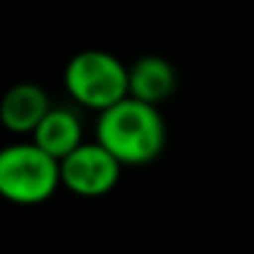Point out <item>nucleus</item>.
Listing matches in <instances>:
<instances>
[{
	"label": "nucleus",
	"mask_w": 254,
	"mask_h": 254,
	"mask_svg": "<svg viewBox=\"0 0 254 254\" xmlns=\"http://www.w3.org/2000/svg\"><path fill=\"white\" fill-rule=\"evenodd\" d=\"M30 142L40 147L45 155H50L55 162H63L85 142L82 120L70 107H50L35 127V132L30 135Z\"/></svg>",
	"instance_id": "6"
},
{
	"label": "nucleus",
	"mask_w": 254,
	"mask_h": 254,
	"mask_svg": "<svg viewBox=\"0 0 254 254\" xmlns=\"http://www.w3.org/2000/svg\"><path fill=\"white\" fill-rule=\"evenodd\" d=\"M122 165L95 140L82 142L60 162V185L77 197H102L120 182Z\"/></svg>",
	"instance_id": "4"
},
{
	"label": "nucleus",
	"mask_w": 254,
	"mask_h": 254,
	"mask_svg": "<svg viewBox=\"0 0 254 254\" xmlns=\"http://www.w3.org/2000/svg\"><path fill=\"white\" fill-rule=\"evenodd\" d=\"M167 127L160 107L125 97L115 107L100 112L95 142L102 145L122 167H137L157 160L165 150Z\"/></svg>",
	"instance_id": "1"
},
{
	"label": "nucleus",
	"mask_w": 254,
	"mask_h": 254,
	"mask_svg": "<svg viewBox=\"0 0 254 254\" xmlns=\"http://www.w3.org/2000/svg\"><path fill=\"white\" fill-rule=\"evenodd\" d=\"M177 87V72L170 60L160 55L137 58L127 67V95L145 105L160 107Z\"/></svg>",
	"instance_id": "7"
},
{
	"label": "nucleus",
	"mask_w": 254,
	"mask_h": 254,
	"mask_svg": "<svg viewBox=\"0 0 254 254\" xmlns=\"http://www.w3.org/2000/svg\"><path fill=\"white\" fill-rule=\"evenodd\" d=\"M63 82L75 105L105 112L127 95V65L105 50H82L65 65Z\"/></svg>",
	"instance_id": "3"
},
{
	"label": "nucleus",
	"mask_w": 254,
	"mask_h": 254,
	"mask_svg": "<svg viewBox=\"0 0 254 254\" xmlns=\"http://www.w3.org/2000/svg\"><path fill=\"white\" fill-rule=\"evenodd\" d=\"M60 187V162L20 140L0 147V197L10 204L35 207L48 202Z\"/></svg>",
	"instance_id": "2"
},
{
	"label": "nucleus",
	"mask_w": 254,
	"mask_h": 254,
	"mask_svg": "<svg viewBox=\"0 0 254 254\" xmlns=\"http://www.w3.org/2000/svg\"><path fill=\"white\" fill-rule=\"evenodd\" d=\"M50 107L45 87L35 82H18L0 97V125L13 135H33Z\"/></svg>",
	"instance_id": "5"
}]
</instances>
